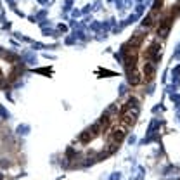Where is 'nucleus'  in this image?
Listing matches in <instances>:
<instances>
[{
    "label": "nucleus",
    "instance_id": "obj_7",
    "mask_svg": "<svg viewBox=\"0 0 180 180\" xmlns=\"http://www.w3.org/2000/svg\"><path fill=\"white\" fill-rule=\"evenodd\" d=\"M128 81H130L132 85H137V83H140V78H139V73L135 71V69H132V71H128Z\"/></svg>",
    "mask_w": 180,
    "mask_h": 180
},
{
    "label": "nucleus",
    "instance_id": "obj_6",
    "mask_svg": "<svg viewBox=\"0 0 180 180\" xmlns=\"http://www.w3.org/2000/svg\"><path fill=\"white\" fill-rule=\"evenodd\" d=\"M135 62H137V57H135V55H130V54H126V55H125V66H126V71H132V69H135Z\"/></svg>",
    "mask_w": 180,
    "mask_h": 180
},
{
    "label": "nucleus",
    "instance_id": "obj_1",
    "mask_svg": "<svg viewBox=\"0 0 180 180\" xmlns=\"http://www.w3.org/2000/svg\"><path fill=\"white\" fill-rule=\"evenodd\" d=\"M126 132H128V126H125L123 123H118L111 128L109 132V144H114V145H120V142L125 139Z\"/></svg>",
    "mask_w": 180,
    "mask_h": 180
},
{
    "label": "nucleus",
    "instance_id": "obj_2",
    "mask_svg": "<svg viewBox=\"0 0 180 180\" xmlns=\"http://www.w3.org/2000/svg\"><path fill=\"white\" fill-rule=\"evenodd\" d=\"M101 132V128H99V125H94L92 128H89V130H85L81 135H80V140L83 142V144H87V142H90V140H94V137L97 135Z\"/></svg>",
    "mask_w": 180,
    "mask_h": 180
},
{
    "label": "nucleus",
    "instance_id": "obj_8",
    "mask_svg": "<svg viewBox=\"0 0 180 180\" xmlns=\"http://www.w3.org/2000/svg\"><path fill=\"white\" fill-rule=\"evenodd\" d=\"M0 87H4V78H2V73H0Z\"/></svg>",
    "mask_w": 180,
    "mask_h": 180
},
{
    "label": "nucleus",
    "instance_id": "obj_3",
    "mask_svg": "<svg viewBox=\"0 0 180 180\" xmlns=\"http://www.w3.org/2000/svg\"><path fill=\"white\" fill-rule=\"evenodd\" d=\"M170 28H171V18L163 19V23L159 24V28H158V35L159 36H166L168 35V31H170Z\"/></svg>",
    "mask_w": 180,
    "mask_h": 180
},
{
    "label": "nucleus",
    "instance_id": "obj_9",
    "mask_svg": "<svg viewBox=\"0 0 180 180\" xmlns=\"http://www.w3.org/2000/svg\"><path fill=\"white\" fill-rule=\"evenodd\" d=\"M0 180H2V175H0Z\"/></svg>",
    "mask_w": 180,
    "mask_h": 180
},
{
    "label": "nucleus",
    "instance_id": "obj_4",
    "mask_svg": "<svg viewBox=\"0 0 180 180\" xmlns=\"http://www.w3.org/2000/svg\"><path fill=\"white\" fill-rule=\"evenodd\" d=\"M154 73H156V62H152V61H147L144 66V74L147 80H151L152 76H154Z\"/></svg>",
    "mask_w": 180,
    "mask_h": 180
},
{
    "label": "nucleus",
    "instance_id": "obj_5",
    "mask_svg": "<svg viewBox=\"0 0 180 180\" xmlns=\"http://www.w3.org/2000/svg\"><path fill=\"white\" fill-rule=\"evenodd\" d=\"M142 40H144V35H142V31H137L135 35L130 38V42H128V47H135V49H139V45L142 43Z\"/></svg>",
    "mask_w": 180,
    "mask_h": 180
}]
</instances>
